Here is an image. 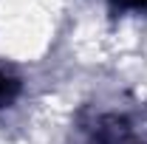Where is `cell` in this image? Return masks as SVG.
<instances>
[{
    "mask_svg": "<svg viewBox=\"0 0 147 144\" xmlns=\"http://www.w3.org/2000/svg\"><path fill=\"white\" fill-rule=\"evenodd\" d=\"M122 3H127V6H147V0H122Z\"/></svg>",
    "mask_w": 147,
    "mask_h": 144,
    "instance_id": "cell-1",
    "label": "cell"
}]
</instances>
